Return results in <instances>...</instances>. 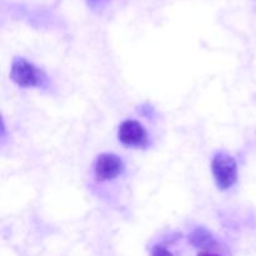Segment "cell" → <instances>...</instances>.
<instances>
[{
    "instance_id": "1",
    "label": "cell",
    "mask_w": 256,
    "mask_h": 256,
    "mask_svg": "<svg viewBox=\"0 0 256 256\" xmlns=\"http://www.w3.org/2000/svg\"><path fill=\"white\" fill-rule=\"evenodd\" d=\"M212 172L216 186L228 190L238 182V164L235 159L225 152H218L212 160Z\"/></svg>"
},
{
    "instance_id": "2",
    "label": "cell",
    "mask_w": 256,
    "mask_h": 256,
    "mask_svg": "<svg viewBox=\"0 0 256 256\" xmlns=\"http://www.w3.org/2000/svg\"><path fill=\"white\" fill-rule=\"evenodd\" d=\"M10 79L22 88L38 86L42 82V72L24 58H15L10 69Z\"/></svg>"
},
{
    "instance_id": "3",
    "label": "cell",
    "mask_w": 256,
    "mask_h": 256,
    "mask_svg": "<svg viewBox=\"0 0 256 256\" xmlns=\"http://www.w3.org/2000/svg\"><path fill=\"white\" fill-rule=\"evenodd\" d=\"M118 138L122 145L129 148H146L149 145V134L146 129L136 120H125L120 124Z\"/></svg>"
},
{
    "instance_id": "4",
    "label": "cell",
    "mask_w": 256,
    "mask_h": 256,
    "mask_svg": "<svg viewBox=\"0 0 256 256\" xmlns=\"http://www.w3.org/2000/svg\"><path fill=\"white\" fill-rule=\"evenodd\" d=\"M124 172V162L118 155L105 152L98 156L95 162V176L99 182H110L116 179Z\"/></svg>"
},
{
    "instance_id": "5",
    "label": "cell",
    "mask_w": 256,
    "mask_h": 256,
    "mask_svg": "<svg viewBox=\"0 0 256 256\" xmlns=\"http://www.w3.org/2000/svg\"><path fill=\"white\" fill-rule=\"evenodd\" d=\"M190 242L194 246L200 249H210L215 245V239L209 230L205 228H196L189 236Z\"/></svg>"
},
{
    "instance_id": "6",
    "label": "cell",
    "mask_w": 256,
    "mask_h": 256,
    "mask_svg": "<svg viewBox=\"0 0 256 256\" xmlns=\"http://www.w3.org/2000/svg\"><path fill=\"white\" fill-rule=\"evenodd\" d=\"M152 256H172V254L165 246L155 245L152 250Z\"/></svg>"
},
{
    "instance_id": "7",
    "label": "cell",
    "mask_w": 256,
    "mask_h": 256,
    "mask_svg": "<svg viewBox=\"0 0 256 256\" xmlns=\"http://www.w3.org/2000/svg\"><path fill=\"white\" fill-rule=\"evenodd\" d=\"M198 256H220V255H216V254H212V252H200Z\"/></svg>"
}]
</instances>
